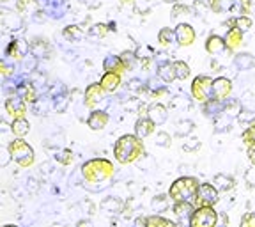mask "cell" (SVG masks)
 I'll return each mask as SVG.
<instances>
[{"instance_id":"cell-1","label":"cell","mask_w":255,"mask_h":227,"mask_svg":"<svg viewBox=\"0 0 255 227\" xmlns=\"http://www.w3.org/2000/svg\"><path fill=\"white\" fill-rule=\"evenodd\" d=\"M82 178H84V187L91 192H100L110 187V183L116 178V167L110 160L107 158H92L87 160L82 165Z\"/></svg>"},{"instance_id":"cell-2","label":"cell","mask_w":255,"mask_h":227,"mask_svg":"<svg viewBox=\"0 0 255 227\" xmlns=\"http://www.w3.org/2000/svg\"><path fill=\"white\" fill-rule=\"evenodd\" d=\"M114 156L121 165H129L145 156L143 139L138 135H123L114 144Z\"/></svg>"},{"instance_id":"cell-3","label":"cell","mask_w":255,"mask_h":227,"mask_svg":"<svg viewBox=\"0 0 255 227\" xmlns=\"http://www.w3.org/2000/svg\"><path fill=\"white\" fill-rule=\"evenodd\" d=\"M199 180L191 178V176H183L179 180H175L168 188V197L172 199V203L175 201H191L195 199V194L199 190Z\"/></svg>"},{"instance_id":"cell-4","label":"cell","mask_w":255,"mask_h":227,"mask_svg":"<svg viewBox=\"0 0 255 227\" xmlns=\"http://www.w3.org/2000/svg\"><path fill=\"white\" fill-rule=\"evenodd\" d=\"M9 151H11V156L16 164L23 169H28L34 165V160H36V153L32 149V146L23 140V137H16L14 140L7 144Z\"/></svg>"},{"instance_id":"cell-5","label":"cell","mask_w":255,"mask_h":227,"mask_svg":"<svg viewBox=\"0 0 255 227\" xmlns=\"http://www.w3.org/2000/svg\"><path fill=\"white\" fill-rule=\"evenodd\" d=\"M188 224L191 227H215L218 224V212L213 206H197Z\"/></svg>"},{"instance_id":"cell-6","label":"cell","mask_w":255,"mask_h":227,"mask_svg":"<svg viewBox=\"0 0 255 227\" xmlns=\"http://www.w3.org/2000/svg\"><path fill=\"white\" fill-rule=\"evenodd\" d=\"M191 96L199 103L213 100V78L207 75H199L191 82Z\"/></svg>"},{"instance_id":"cell-7","label":"cell","mask_w":255,"mask_h":227,"mask_svg":"<svg viewBox=\"0 0 255 227\" xmlns=\"http://www.w3.org/2000/svg\"><path fill=\"white\" fill-rule=\"evenodd\" d=\"M220 201V192L216 190V187L213 183H200L199 190L195 194L193 204L197 206H215Z\"/></svg>"},{"instance_id":"cell-8","label":"cell","mask_w":255,"mask_h":227,"mask_svg":"<svg viewBox=\"0 0 255 227\" xmlns=\"http://www.w3.org/2000/svg\"><path fill=\"white\" fill-rule=\"evenodd\" d=\"M105 92H107V91L101 87L100 82H94V84H91L87 89H85V94H84L85 107L91 108V110H94V108L105 100Z\"/></svg>"},{"instance_id":"cell-9","label":"cell","mask_w":255,"mask_h":227,"mask_svg":"<svg viewBox=\"0 0 255 227\" xmlns=\"http://www.w3.org/2000/svg\"><path fill=\"white\" fill-rule=\"evenodd\" d=\"M28 52H30V44L25 39H21V37L12 39L5 48V55L11 57L12 60H23Z\"/></svg>"},{"instance_id":"cell-10","label":"cell","mask_w":255,"mask_h":227,"mask_svg":"<svg viewBox=\"0 0 255 227\" xmlns=\"http://www.w3.org/2000/svg\"><path fill=\"white\" fill-rule=\"evenodd\" d=\"M175 30V43L179 46H190V44L195 43V28L191 27L190 23H179L174 28Z\"/></svg>"},{"instance_id":"cell-11","label":"cell","mask_w":255,"mask_h":227,"mask_svg":"<svg viewBox=\"0 0 255 227\" xmlns=\"http://www.w3.org/2000/svg\"><path fill=\"white\" fill-rule=\"evenodd\" d=\"M5 110L12 117H25V114H27V101H25L23 96L11 94L5 100Z\"/></svg>"},{"instance_id":"cell-12","label":"cell","mask_w":255,"mask_h":227,"mask_svg":"<svg viewBox=\"0 0 255 227\" xmlns=\"http://www.w3.org/2000/svg\"><path fill=\"white\" fill-rule=\"evenodd\" d=\"M232 92V82L227 76H218L213 80V98L220 101H225Z\"/></svg>"},{"instance_id":"cell-13","label":"cell","mask_w":255,"mask_h":227,"mask_svg":"<svg viewBox=\"0 0 255 227\" xmlns=\"http://www.w3.org/2000/svg\"><path fill=\"white\" fill-rule=\"evenodd\" d=\"M147 117L156 124V126H161V124H165L168 119L167 107L161 105V103H158V101H156V103H151L147 108Z\"/></svg>"},{"instance_id":"cell-14","label":"cell","mask_w":255,"mask_h":227,"mask_svg":"<svg viewBox=\"0 0 255 227\" xmlns=\"http://www.w3.org/2000/svg\"><path fill=\"white\" fill-rule=\"evenodd\" d=\"M108 121H110V116L105 110H92L87 119V126L91 128L92 132H100V130L107 128Z\"/></svg>"},{"instance_id":"cell-15","label":"cell","mask_w":255,"mask_h":227,"mask_svg":"<svg viewBox=\"0 0 255 227\" xmlns=\"http://www.w3.org/2000/svg\"><path fill=\"white\" fill-rule=\"evenodd\" d=\"M121 76L123 75H119V73L105 71L103 76H101V80H100L101 87H103L107 92H116L117 89L121 87V84H123V78H121Z\"/></svg>"},{"instance_id":"cell-16","label":"cell","mask_w":255,"mask_h":227,"mask_svg":"<svg viewBox=\"0 0 255 227\" xmlns=\"http://www.w3.org/2000/svg\"><path fill=\"white\" fill-rule=\"evenodd\" d=\"M154 132H156V124L152 123V121L149 119L147 116L138 117V119H136V123H135V135H138L140 139H147V137H151Z\"/></svg>"},{"instance_id":"cell-17","label":"cell","mask_w":255,"mask_h":227,"mask_svg":"<svg viewBox=\"0 0 255 227\" xmlns=\"http://www.w3.org/2000/svg\"><path fill=\"white\" fill-rule=\"evenodd\" d=\"M227 50V44H225V39L222 36H216V34H211V36L206 39V52L209 55H220Z\"/></svg>"},{"instance_id":"cell-18","label":"cell","mask_w":255,"mask_h":227,"mask_svg":"<svg viewBox=\"0 0 255 227\" xmlns=\"http://www.w3.org/2000/svg\"><path fill=\"white\" fill-rule=\"evenodd\" d=\"M172 212L177 219L181 220H190L191 213L195 212V204L191 201H175L174 206H172Z\"/></svg>"},{"instance_id":"cell-19","label":"cell","mask_w":255,"mask_h":227,"mask_svg":"<svg viewBox=\"0 0 255 227\" xmlns=\"http://www.w3.org/2000/svg\"><path fill=\"white\" fill-rule=\"evenodd\" d=\"M243 30H239V28L232 27L227 30V34H225V44H227V50H231V52H234V50H238V48H241V44H243Z\"/></svg>"},{"instance_id":"cell-20","label":"cell","mask_w":255,"mask_h":227,"mask_svg":"<svg viewBox=\"0 0 255 227\" xmlns=\"http://www.w3.org/2000/svg\"><path fill=\"white\" fill-rule=\"evenodd\" d=\"M158 76L161 82L165 84H172L174 80H177V75H175V68H174V62L170 60H165L158 66Z\"/></svg>"},{"instance_id":"cell-21","label":"cell","mask_w":255,"mask_h":227,"mask_svg":"<svg viewBox=\"0 0 255 227\" xmlns=\"http://www.w3.org/2000/svg\"><path fill=\"white\" fill-rule=\"evenodd\" d=\"M103 69H105V71L119 73V75H123V73L126 71V68H124V64H123V60H121L119 55H108V57H105Z\"/></svg>"},{"instance_id":"cell-22","label":"cell","mask_w":255,"mask_h":227,"mask_svg":"<svg viewBox=\"0 0 255 227\" xmlns=\"http://www.w3.org/2000/svg\"><path fill=\"white\" fill-rule=\"evenodd\" d=\"M213 185H215L218 192H231L234 188V178L220 172V174H216L213 178Z\"/></svg>"},{"instance_id":"cell-23","label":"cell","mask_w":255,"mask_h":227,"mask_svg":"<svg viewBox=\"0 0 255 227\" xmlns=\"http://www.w3.org/2000/svg\"><path fill=\"white\" fill-rule=\"evenodd\" d=\"M2 27L7 32H16L21 28V18L18 14H12V12H4L2 14Z\"/></svg>"},{"instance_id":"cell-24","label":"cell","mask_w":255,"mask_h":227,"mask_svg":"<svg viewBox=\"0 0 255 227\" xmlns=\"http://www.w3.org/2000/svg\"><path fill=\"white\" fill-rule=\"evenodd\" d=\"M30 132V124L25 117H14L11 123V133L14 137H25Z\"/></svg>"},{"instance_id":"cell-25","label":"cell","mask_w":255,"mask_h":227,"mask_svg":"<svg viewBox=\"0 0 255 227\" xmlns=\"http://www.w3.org/2000/svg\"><path fill=\"white\" fill-rule=\"evenodd\" d=\"M234 64L241 71H248V69L255 68V57L252 53H238L234 55Z\"/></svg>"},{"instance_id":"cell-26","label":"cell","mask_w":255,"mask_h":227,"mask_svg":"<svg viewBox=\"0 0 255 227\" xmlns=\"http://www.w3.org/2000/svg\"><path fill=\"white\" fill-rule=\"evenodd\" d=\"M170 197H168V194L165 196V194H158V196L152 197L151 201V208L154 213H163L167 212L168 208H170Z\"/></svg>"},{"instance_id":"cell-27","label":"cell","mask_w":255,"mask_h":227,"mask_svg":"<svg viewBox=\"0 0 255 227\" xmlns=\"http://www.w3.org/2000/svg\"><path fill=\"white\" fill-rule=\"evenodd\" d=\"M30 52H32V55H36L37 59H41V57H46L48 53H50V44L46 43V39L36 37V39L30 43Z\"/></svg>"},{"instance_id":"cell-28","label":"cell","mask_w":255,"mask_h":227,"mask_svg":"<svg viewBox=\"0 0 255 227\" xmlns=\"http://www.w3.org/2000/svg\"><path fill=\"white\" fill-rule=\"evenodd\" d=\"M62 36L68 41H82L85 37V32L78 25H68V27H64Z\"/></svg>"},{"instance_id":"cell-29","label":"cell","mask_w":255,"mask_h":227,"mask_svg":"<svg viewBox=\"0 0 255 227\" xmlns=\"http://www.w3.org/2000/svg\"><path fill=\"white\" fill-rule=\"evenodd\" d=\"M175 224L170 219H165L161 215H149L145 217V227H174Z\"/></svg>"},{"instance_id":"cell-30","label":"cell","mask_w":255,"mask_h":227,"mask_svg":"<svg viewBox=\"0 0 255 227\" xmlns=\"http://www.w3.org/2000/svg\"><path fill=\"white\" fill-rule=\"evenodd\" d=\"M175 41V30L170 27H163L161 30L158 32V43L161 44V46H170L172 43Z\"/></svg>"},{"instance_id":"cell-31","label":"cell","mask_w":255,"mask_h":227,"mask_svg":"<svg viewBox=\"0 0 255 227\" xmlns=\"http://www.w3.org/2000/svg\"><path fill=\"white\" fill-rule=\"evenodd\" d=\"M18 89H20V92L23 94V98H25L27 103H36L37 101V89L32 82H28V84H21Z\"/></svg>"},{"instance_id":"cell-32","label":"cell","mask_w":255,"mask_h":227,"mask_svg":"<svg viewBox=\"0 0 255 227\" xmlns=\"http://www.w3.org/2000/svg\"><path fill=\"white\" fill-rule=\"evenodd\" d=\"M119 57H121V60H123L126 71H131V69H135V66L138 64V55H136L135 52H131V50H124Z\"/></svg>"},{"instance_id":"cell-33","label":"cell","mask_w":255,"mask_h":227,"mask_svg":"<svg viewBox=\"0 0 255 227\" xmlns=\"http://www.w3.org/2000/svg\"><path fill=\"white\" fill-rule=\"evenodd\" d=\"M232 4H234V0H209L207 2V5H209V9H211L213 12H227L231 11Z\"/></svg>"},{"instance_id":"cell-34","label":"cell","mask_w":255,"mask_h":227,"mask_svg":"<svg viewBox=\"0 0 255 227\" xmlns=\"http://www.w3.org/2000/svg\"><path fill=\"white\" fill-rule=\"evenodd\" d=\"M229 23H231L232 27L239 28V30L247 32V30H250V28H252L254 21H252L250 16H234V18H231V21H229Z\"/></svg>"},{"instance_id":"cell-35","label":"cell","mask_w":255,"mask_h":227,"mask_svg":"<svg viewBox=\"0 0 255 227\" xmlns=\"http://www.w3.org/2000/svg\"><path fill=\"white\" fill-rule=\"evenodd\" d=\"M193 128H195V123H193V121H190V119L179 121V123L175 124V135L188 137L191 132H193Z\"/></svg>"},{"instance_id":"cell-36","label":"cell","mask_w":255,"mask_h":227,"mask_svg":"<svg viewBox=\"0 0 255 227\" xmlns=\"http://www.w3.org/2000/svg\"><path fill=\"white\" fill-rule=\"evenodd\" d=\"M101 210L112 213V212H121L123 210V201L117 199V197H107V199L101 203Z\"/></svg>"},{"instance_id":"cell-37","label":"cell","mask_w":255,"mask_h":227,"mask_svg":"<svg viewBox=\"0 0 255 227\" xmlns=\"http://www.w3.org/2000/svg\"><path fill=\"white\" fill-rule=\"evenodd\" d=\"M231 11H238V16H247L252 11V0H234Z\"/></svg>"},{"instance_id":"cell-38","label":"cell","mask_w":255,"mask_h":227,"mask_svg":"<svg viewBox=\"0 0 255 227\" xmlns=\"http://www.w3.org/2000/svg\"><path fill=\"white\" fill-rule=\"evenodd\" d=\"M174 68H175V75H177V80H186L190 78L191 75V69L184 60H175L174 62Z\"/></svg>"},{"instance_id":"cell-39","label":"cell","mask_w":255,"mask_h":227,"mask_svg":"<svg viewBox=\"0 0 255 227\" xmlns=\"http://www.w3.org/2000/svg\"><path fill=\"white\" fill-rule=\"evenodd\" d=\"M16 11L18 12L37 11V0H16Z\"/></svg>"},{"instance_id":"cell-40","label":"cell","mask_w":255,"mask_h":227,"mask_svg":"<svg viewBox=\"0 0 255 227\" xmlns=\"http://www.w3.org/2000/svg\"><path fill=\"white\" fill-rule=\"evenodd\" d=\"M108 32H110V25H107V23H96L89 28V34L94 37H105Z\"/></svg>"},{"instance_id":"cell-41","label":"cell","mask_w":255,"mask_h":227,"mask_svg":"<svg viewBox=\"0 0 255 227\" xmlns=\"http://www.w3.org/2000/svg\"><path fill=\"white\" fill-rule=\"evenodd\" d=\"M156 146L159 148H170L172 146V137L167 132H158L156 133Z\"/></svg>"},{"instance_id":"cell-42","label":"cell","mask_w":255,"mask_h":227,"mask_svg":"<svg viewBox=\"0 0 255 227\" xmlns=\"http://www.w3.org/2000/svg\"><path fill=\"white\" fill-rule=\"evenodd\" d=\"M241 140H243L247 146H252V144H255V123H252L250 126H248L247 130L241 133Z\"/></svg>"},{"instance_id":"cell-43","label":"cell","mask_w":255,"mask_h":227,"mask_svg":"<svg viewBox=\"0 0 255 227\" xmlns=\"http://www.w3.org/2000/svg\"><path fill=\"white\" fill-rule=\"evenodd\" d=\"M57 162L62 165H71L73 164V160H75V156H73V151L71 149H62V151L59 153V155L55 156Z\"/></svg>"},{"instance_id":"cell-44","label":"cell","mask_w":255,"mask_h":227,"mask_svg":"<svg viewBox=\"0 0 255 227\" xmlns=\"http://www.w3.org/2000/svg\"><path fill=\"white\" fill-rule=\"evenodd\" d=\"M181 14H191V7L177 2V4H174V7H172V16L177 18V16H181Z\"/></svg>"},{"instance_id":"cell-45","label":"cell","mask_w":255,"mask_h":227,"mask_svg":"<svg viewBox=\"0 0 255 227\" xmlns=\"http://www.w3.org/2000/svg\"><path fill=\"white\" fill-rule=\"evenodd\" d=\"M37 68V57L32 55V57H25L23 59V69H27V71H36Z\"/></svg>"},{"instance_id":"cell-46","label":"cell","mask_w":255,"mask_h":227,"mask_svg":"<svg viewBox=\"0 0 255 227\" xmlns=\"http://www.w3.org/2000/svg\"><path fill=\"white\" fill-rule=\"evenodd\" d=\"M245 183L248 188H255V165L245 172Z\"/></svg>"},{"instance_id":"cell-47","label":"cell","mask_w":255,"mask_h":227,"mask_svg":"<svg viewBox=\"0 0 255 227\" xmlns=\"http://www.w3.org/2000/svg\"><path fill=\"white\" fill-rule=\"evenodd\" d=\"M183 149L184 151H197L200 149V140L199 139H190L183 144Z\"/></svg>"},{"instance_id":"cell-48","label":"cell","mask_w":255,"mask_h":227,"mask_svg":"<svg viewBox=\"0 0 255 227\" xmlns=\"http://www.w3.org/2000/svg\"><path fill=\"white\" fill-rule=\"evenodd\" d=\"M241 226L243 227H255V213H245L241 219Z\"/></svg>"},{"instance_id":"cell-49","label":"cell","mask_w":255,"mask_h":227,"mask_svg":"<svg viewBox=\"0 0 255 227\" xmlns=\"http://www.w3.org/2000/svg\"><path fill=\"white\" fill-rule=\"evenodd\" d=\"M128 89L129 91H140L142 92V89H143V84H142V80H138V78H133L129 84H128Z\"/></svg>"},{"instance_id":"cell-50","label":"cell","mask_w":255,"mask_h":227,"mask_svg":"<svg viewBox=\"0 0 255 227\" xmlns=\"http://www.w3.org/2000/svg\"><path fill=\"white\" fill-rule=\"evenodd\" d=\"M12 71H14V66H12V68H9L7 62L4 60V62H2V75H4L5 78H7L9 75H12Z\"/></svg>"},{"instance_id":"cell-51","label":"cell","mask_w":255,"mask_h":227,"mask_svg":"<svg viewBox=\"0 0 255 227\" xmlns=\"http://www.w3.org/2000/svg\"><path fill=\"white\" fill-rule=\"evenodd\" d=\"M248 160H250L252 165H255V144L248 146Z\"/></svg>"},{"instance_id":"cell-52","label":"cell","mask_w":255,"mask_h":227,"mask_svg":"<svg viewBox=\"0 0 255 227\" xmlns=\"http://www.w3.org/2000/svg\"><path fill=\"white\" fill-rule=\"evenodd\" d=\"M167 94H168V89L161 87V89H158V91L152 92V98H156V100H158V98H161V96H167Z\"/></svg>"},{"instance_id":"cell-53","label":"cell","mask_w":255,"mask_h":227,"mask_svg":"<svg viewBox=\"0 0 255 227\" xmlns=\"http://www.w3.org/2000/svg\"><path fill=\"white\" fill-rule=\"evenodd\" d=\"M147 108H149V105L140 103V105H138V116H140V117L147 116Z\"/></svg>"},{"instance_id":"cell-54","label":"cell","mask_w":255,"mask_h":227,"mask_svg":"<svg viewBox=\"0 0 255 227\" xmlns=\"http://www.w3.org/2000/svg\"><path fill=\"white\" fill-rule=\"evenodd\" d=\"M135 0H121V4H133Z\"/></svg>"},{"instance_id":"cell-55","label":"cell","mask_w":255,"mask_h":227,"mask_svg":"<svg viewBox=\"0 0 255 227\" xmlns=\"http://www.w3.org/2000/svg\"><path fill=\"white\" fill-rule=\"evenodd\" d=\"M163 2H167V4H177L179 0H163Z\"/></svg>"}]
</instances>
